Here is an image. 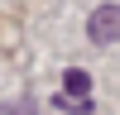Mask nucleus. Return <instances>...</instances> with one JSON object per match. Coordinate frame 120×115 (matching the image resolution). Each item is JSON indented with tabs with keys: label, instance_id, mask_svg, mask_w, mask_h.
Returning <instances> with one entry per match:
<instances>
[{
	"label": "nucleus",
	"instance_id": "obj_1",
	"mask_svg": "<svg viewBox=\"0 0 120 115\" xmlns=\"http://www.w3.org/2000/svg\"><path fill=\"white\" fill-rule=\"evenodd\" d=\"M86 34H91V43H115L120 38V5H96L91 19H86Z\"/></svg>",
	"mask_w": 120,
	"mask_h": 115
},
{
	"label": "nucleus",
	"instance_id": "obj_2",
	"mask_svg": "<svg viewBox=\"0 0 120 115\" xmlns=\"http://www.w3.org/2000/svg\"><path fill=\"white\" fill-rule=\"evenodd\" d=\"M63 91L67 96H86L91 91V77H86L82 67H72V72H63Z\"/></svg>",
	"mask_w": 120,
	"mask_h": 115
},
{
	"label": "nucleus",
	"instance_id": "obj_3",
	"mask_svg": "<svg viewBox=\"0 0 120 115\" xmlns=\"http://www.w3.org/2000/svg\"><path fill=\"white\" fill-rule=\"evenodd\" d=\"M0 115H38V101H34V96H19V101H5V105H0Z\"/></svg>",
	"mask_w": 120,
	"mask_h": 115
}]
</instances>
